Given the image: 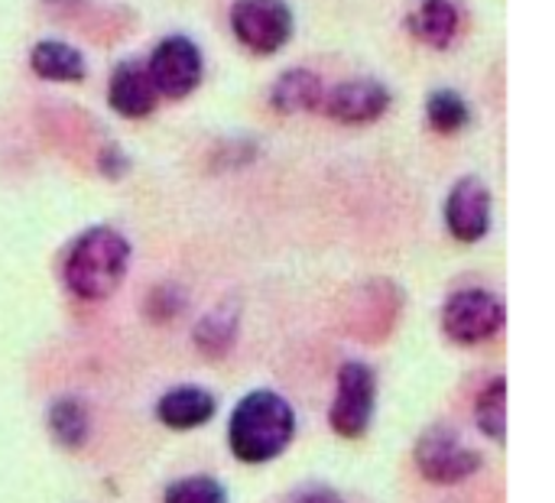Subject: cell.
<instances>
[{"label": "cell", "instance_id": "6da1fadb", "mask_svg": "<svg viewBox=\"0 0 555 503\" xmlns=\"http://www.w3.org/2000/svg\"><path fill=\"white\" fill-rule=\"evenodd\" d=\"M293 433H296V416L289 403L273 390H254L231 413L228 446L237 462L263 465L289 449Z\"/></svg>", "mask_w": 555, "mask_h": 503}, {"label": "cell", "instance_id": "7a4b0ae2", "mask_svg": "<svg viewBox=\"0 0 555 503\" xmlns=\"http://www.w3.org/2000/svg\"><path fill=\"white\" fill-rule=\"evenodd\" d=\"M130 244L114 228H88L65 254V286L78 299H107L127 276Z\"/></svg>", "mask_w": 555, "mask_h": 503}, {"label": "cell", "instance_id": "3957f363", "mask_svg": "<svg viewBox=\"0 0 555 503\" xmlns=\"http://www.w3.org/2000/svg\"><path fill=\"white\" fill-rule=\"evenodd\" d=\"M377 403V377L364 361H348L338 371L335 403L328 410V423L341 439H361L374 420Z\"/></svg>", "mask_w": 555, "mask_h": 503}, {"label": "cell", "instance_id": "277c9868", "mask_svg": "<svg viewBox=\"0 0 555 503\" xmlns=\"http://www.w3.org/2000/svg\"><path fill=\"white\" fill-rule=\"evenodd\" d=\"M231 29L250 52L273 55L293 36V10L286 0H237L231 7Z\"/></svg>", "mask_w": 555, "mask_h": 503}, {"label": "cell", "instance_id": "5b68a950", "mask_svg": "<svg viewBox=\"0 0 555 503\" xmlns=\"http://www.w3.org/2000/svg\"><path fill=\"white\" fill-rule=\"evenodd\" d=\"M504 302L488 289H462L442 309V328L455 345H481L504 328Z\"/></svg>", "mask_w": 555, "mask_h": 503}, {"label": "cell", "instance_id": "8992f818", "mask_svg": "<svg viewBox=\"0 0 555 503\" xmlns=\"http://www.w3.org/2000/svg\"><path fill=\"white\" fill-rule=\"evenodd\" d=\"M416 468L433 485H462L481 468V455L472 452L452 429L433 426L416 442Z\"/></svg>", "mask_w": 555, "mask_h": 503}, {"label": "cell", "instance_id": "52a82bcc", "mask_svg": "<svg viewBox=\"0 0 555 503\" xmlns=\"http://www.w3.org/2000/svg\"><path fill=\"white\" fill-rule=\"evenodd\" d=\"M146 72H150L159 98H176L179 101V98L192 94L202 85V72H205L202 49L185 36H166L153 49Z\"/></svg>", "mask_w": 555, "mask_h": 503}, {"label": "cell", "instance_id": "ba28073f", "mask_svg": "<svg viewBox=\"0 0 555 503\" xmlns=\"http://www.w3.org/2000/svg\"><path fill=\"white\" fill-rule=\"evenodd\" d=\"M446 228L455 241L475 244L491 228V192L478 176H465L446 198Z\"/></svg>", "mask_w": 555, "mask_h": 503}, {"label": "cell", "instance_id": "9c48e42d", "mask_svg": "<svg viewBox=\"0 0 555 503\" xmlns=\"http://www.w3.org/2000/svg\"><path fill=\"white\" fill-rule=\"evenodd\" d=\"M387 107H390V91L384 81H374V78L341 81L325 98V111L338 124H374L387 114Z\"/></svg>", "mask_w": 555, "mask_h": 503}, {"label": "cell", "instance_id": "30bf717a", "mask_svg": "<svg viewBox=\"0 0 555 503\" xmlns=\"http://www.w3.org/2000/svg\"><path fill=\"white\" fill-rule=\"evenodd\" d=\"M107 104L127 117V120H140V117H150L159 104V91L146 72L143 62L137 59H124L114 72H111V81H107Z\"/></svg>", "mask_w": 555, "mask_h": 503}, {"label": "cell", "instance_id": "8fae6325", "mask_svg": "<svg viewBox=\"0 0 555 503\" xmlns=\"http://www.w3.org/2000/svg\"><path fill=\"white\" fill-rule=\"evenodd\" d=\"M218 410V400L205 387H172L156 403V420L169 429H198L205 426Z\"/></svg>", "mask_w": 555, "mask_h": 503}, {"label": "cell", "instance_id": "7c38bea8", "mask_svg": "<svg viewBox=\"0 0 555 503\" xmlns=\"http://www.w3.org/2000/svg\"><path fill=\"white\" fill-rule=\"evenodd\" d=\"M410 29L420 42L433 49H449L462 29L459 0H423L410 16Z\"/></svg>", "mask_w": 555, "mask_h": 503}, {"label": "cell", "instance_id": "4fadbf2b", "mask_svg": "<svg viewBox=\"0 0 555 503\" xmlns=\"http://www.w3.org/2000/svg\"><path fill=\"white\" fill-rule=\"evenodd\" d=\"M325 101V85L315 72L309 68H289L283 72L273 88H270V104L280 114H302V111H315Z\"/></svg>", "mask_w": 555, "mask_h": 503}, {"label": "cell", "instance_id": "5bb4252c", "mask_svg": "<svg viewBox=\"0 0 555 503\" xmlns=\"http://www.w3.org/2000/svg\"><path fill=\"white\" fill-rule=\"evenodd\" d=\"M29 65L46 81H81L85 78V59H81V52L75 46L55 42V39H46V42L33 46Z\"/></svg>", "mask_w": 555, "mask_h": 503}, {"label": "cell", "instance_id": "9a60e30c", "mask_svg": "<svg viewBox=\"0 0 555 503\" xmlns=\"http://www.w3.org/2000/svg\"><path fill=\"white\" fill-rule=\"evenodd\" d=\"M234 338H237V309L234 306L211 309L195 325V345L205 358H224L234 348Z\"/></svg>", "mask_w": 555, "mask_h": 503}, {"label": "cell", "instance_id": "2e32d148", "mask_svg": "<svg viewBox=\"0 0 555 503\" xmlns=\"http://www.w3.org/2000/svg\"><path fill=\"white\" fill-rule=\"evenodd\" d=\"M49 433L59 446L78 449L88 439V410L75 397H62L49 407Z\"/></svg>", "mask_w": 555, "mask_h": 503}, {"label": "cell", "instance_id": "e0dca14e", "mask_svg": "<svg viewBox=\"0 0 555 503\" xmlns=\"http://www.w3.org/2000/svg\"><path fill=\"white\" fill-rule=\"evenodd\" d=\"M475 420H478V429L491 442H504L507 436V381L504 377L485 387V394L475 403Z\"/></svg>", "mask_w": 555, "mask_h": 503}, {"label": "cell", "instance_id": "ac0fdd59", "mask_svg": "<svg viewBox=\"0 0 555 503\" xmlns=\"http://www.w3.org/2000/svg\"><path fill=\"white\" fill-rule=\"evenodd\" d=\"M426 117L439 133H455L472 120V111L459 91H436L426 104Z\"/></svg>", "mask_w": 555, "mask_h": 503}, {"label": "cell", "instance_id": "d6986e66", "mask_svg": "<svg viewBox=\"0 0 555 503\" xmlns=\"http://www.w3.org/2000/svg\"><path fill=\"white\" fill-rule=\"evenodd\" d=\"M163 503H228V491L215 478H182L166 488Z\"/></svg>", "mask_w": 555, "mask_h": 503}, {"label": "cell", "instance_id": "ffe728a7", "mask_svg": "<svg viewBox=\"0 0 555 503\" xmlns=\"http://www.w3.org/2000/svg\"><path fill=\"white\" fill-rule=\"evenodd\" d=\"M146 309H150V319H156V322L176 319V315L182 312V293H179L176 286H156V289L150 293Z\"/></svg>", "mask_w": 555, "mask_h": 503}, {"label": "cell", "instance_id": "44dd1931", "mask_svg": "<svg viewBox=\"0 0 555 503\" xmlns=\"http://www.w3.org/2000/svg\"><path fill=\"white\" fill-rule=\"evenodd\" d=\"M98 166L107 179H124L130 172V159L120 146H104L101 156H98Z\"/></svg>", "mask_w": 555, "mask_h": 503}, {"label": "cell", "instance_id": "7402d4cb", "mask_svg": "<svg viewBox=\"0 0 555 503\" xmlns=\"http://www.w3.org/2000/svg\"><path fill=\"white\" fill-rule=\"evenodd\" d=\"M286 503H345L335 491L328 488H306V491H296Z\"/></svg>", "mask_w": 555, "mask_h": 503}]
</instances>
